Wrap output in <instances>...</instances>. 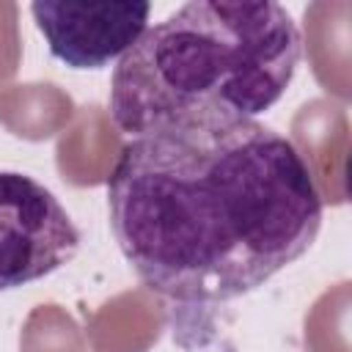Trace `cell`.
<instances>
[{
	"label": "cell",
	"mask_w": 352,
	"mask_h": 352,
	"mask_svg": "<svg viewBox=\"0 0 352 352\" xmlns=\"http://www.w3.org/2000/svg\"><path fill=\"white\" fill-rule=\"evenodd\" d=\"M113 236L157 294L228 302L308 253L324 201L297 146L261 121L132 138L110 176Z\"/></svg>",
	"instance_id": "1"
},
{
	"label": "cell",
	"mask_w": 352,
	"mask_h": 352,
	"mask_svg": "<svg viewBox=\"0 0 352 352\" xmlns=\"http://www.w3.org/2000/svg\"><path fill=\"white\" fill-rule=\"evenodd\" d=\"M300 55V30L280 3L192 0L146 28L118 60L110 118L129 140L253 121L286 94Z\"/></svg>",
	"instance_id": "2"
},
{
	"label": "cell",
	"mask_w": 352,
	"mask_h": 352,
	"mask_svg": "<svg viewBox=\"0 0 352 352\" xmlns=\"http://www.w3.org/2000/svg\"><path fill=\"white\" fill-rule=\"evenodd\" d=\"M77 248L80 231L52 192L28 173L0 170V292L52 275Z\"/></svg>",
	"instance_id": "3"
},
{
	"label": "cell",
	"mask_w": 352,
	"mask_h": 352,
	"mask_svg": "<svg viewBox=\"0 0 352 352\" xmlns=\"http://www.w3.org/2000/svg\"><path fill=\"white\" fill-rule=\"evenodd\" d=\"M50 52L72 69H102L121 60L146 33L151 6L143 0H36L30 6Z\"/></svg>",
	"instance_id": "4"
}]
</instances>
